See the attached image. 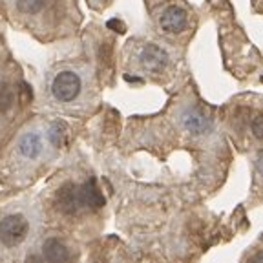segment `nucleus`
<instances>
[{
    "instance_id": "nucleus-7",
    "label": "nucleus",
    "mask_w": 263,
    "mask_h": 263,
    "mask_svg": "<svg viewBox=\"0 0 263 263\" xmlns=\"http://www.w3.org/2000/svg\"><path fill=\"white\" fill-rule=\"evenodd\" d=\"M137 64L146 73H159L168 64V53L157 44H144L137 51Z\"/></svg>"
},
{
    "instance_id": "nucleus-9",
    "label": "nucleus",
    "mask_w": 263,
    "mask_h": 263,
    "mask_svg": "<svg viewBox=\"0 0 263 263\" xmlns=\"http://www.w3.org/2000/svg\"><path fill=\"white\" fill-rule=\"evenodd\" d=\"M21 86L18 81L9 77H0V119H6L13 114L16 106V88ZM21 90V88H18ZM21 97V95H18Z\"/></svg>"
},
{
    "instance_id": "nucleus-11",
    "label": "nucleus",
    "mask_w": 263,
    "mask_h": 263,
    "mask_svg": "<svg viewBox=\"0 0 263 263\" xmlns=\"http://www.w3.org/2000/svg\"><path fill=\"white\" fill-rule=\"evenodd\" d=\"M252 134H254L258 139H263V115H258V117L252 121Z\"/></svg>"
},
{
    "instance_id": "nucleus-8",
    "label": "nucleus",
    "mask_w": 263,
    "mask_h": 263,
    "mask_svg": "<svg viewBox=\"0 0 263 263\" xmlns=\"http://www.w3.org/2000/svg\"><path fill=\"white\" fill-rule=\"evenodd\" d=\"M159 28L164 33H181L189 24V13L177 4H170L161 11Z\"/></svg>"
},
{
    "instance_id": "nucleus-2",
    "label": "nucleus",
    "mask_w": 263,
    "mask_h": 263,
    "mask_svg": "<svg viewBox=\"0 0 263 263\" xmlns=\"http://www.w3.org/2000/svg\"><path fill=\"white\" fill-rule=\"evenodd\" d=\"M6 13L16 26L35 33L39 39H49L73 31L79 9L73 0H2Z\"/></svg>"
},
{
    "instance_id": "nucleus-3",
    "label": "nucleus",
    "mask_w": 263,
    "mask_h": 263,
    "mask_svg": "<svg viewBox=\"0 0 263 263\" xmlns=\"http://www.w3.org/2000/svg\"><path fill=\"white\" fill-rule=\"evenodd\" d=\"M42 209L33 197H21L0 206V259H18L37 243Z\"/></svg>"
},
{
    "instance_id": "nucleus-6",
    "label": "nucleus",
    "mask_w": 263,
    "mask_h": 263,
    "mask_svg": "<svg viewBox=\"0 0 263 263\" xmlns=\"http://www.w3.org/2000/svg\"><path fill=\"white\" fill-rule=\"evenodd\" d=\"M77 251L70 243V239L64 236L51 234L44 238L39 236L28 258L37 261H71V259H77Z\"/></svg>"
},
{
    "instance_id": "nucleus-1",
    "label": "nucleus",
    "mask_w": 263,
    "mask_h": 263,
    "mask_svg": "<svg viewBox=\"0 0 263 263\" xmlns=\"http://www.w3.org/2000/svg\"><path fill=\"white\" fill-rule=\"evenodd\" d=\"M66 126L59 121H35L16 136L8 154V170L15 179H31L57 157Z\"/></svg>"
},
{
    "instance_id": "nucleus-12",
    "label": "nucleus",
    "mask_w": 263,
    "mask_h": 263,
    "mask_svg": "<svg viewBox=\"0 0 263 263\" xmlns=\"http://www.w3.org/2000/svg\"><path fill=\"white\" fill-rule=\"evenodd\" d=\"M256 166H258L259 174H263V152L258 154V159H256Z\"/></svg>"
},
{
    "instance_id": "nucleus-5",
    "label": "nucleus",
    "mask_w": 263,
    "mask_h": 263,
    "mask_svg": "<svg viewBox=\"0 0 263 263\" xmlns=\"http://www.w3.org/2000/svg\"><path fill=\"white\" fill-rule=\"evenodd\" d=\"M49 205L55 218L73 225L77 221H86L90 214L101 209L104 205V197L99 192L93 177L64 176L51 190Z\"/></svg>"
},
{
    "instance_id": "nucleus-10",
    "label": "nucleus",
    "mask_w": 263,
    "mask_h": 263,
    "mask_svg": "<svg viewBox=\"0 0 263 263\" xmlns=\"http://www.w3.org/2000/svg\"><path fill=\"white\" fill-rule=\"evenodd\" d=\"M183 124H185L186 130L192 132V134H205L210 128L209 117L197 110H190V111H186V114H183Z\"/></svg>"
},
{
    "instance_id": "nucleus-4",
    "label": "nucleus",
    "mask_w": 263,
    "mask_h": 263,
    "mask_svg": "<svg viewBox=\"0 0 263 263\" xmlns=\"http://www.w3.org/2000/svg\"><path fill=\"white\" fill-rule=\"evenodd\" d=\"M91 79L90 68L84 64H64L55 66L46 77L44 93L49 104L64 111L86 110L91 103Z\"/></svg>"
}]
</instances>
